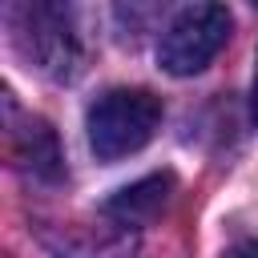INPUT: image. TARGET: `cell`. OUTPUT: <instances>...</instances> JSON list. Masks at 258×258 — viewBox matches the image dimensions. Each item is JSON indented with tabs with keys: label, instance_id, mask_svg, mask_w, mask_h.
<instances>
[{
	"label": "cell",
	"instance_id": "2",
	"mask_svg": "<svg viewBox=\"0 0 258 258\" xmlns=\"http://www.w3.org/2000/svg\"><path fill=\"white\" fill-rule=\"evenodd\" d=\"M230 28H234V20H230L226 4H189V8H181L161 32V44H157L161 69L173 73V77L202 73L222 52V44L230 40Z\"/></svg>",
	"mask_w": 258,
	"mask_h": 258
},
{
	"label": "cell",
	"instance_id": "1",
	"mask_svg": "<svg viewBox=\"0 0 258 258\" xmlns=\"http://www.w3.org/2000/svg\"><path fill=\"white\" fill-rule=\"evenodd\" d=\"M157 125H161V97H153L149 89H109L89 105L85 117L89 145L101 161L137 153L141 145L153 141Z\"/></svg>",
	"mask_w": 258,
	"mask_h": 258
},
{
	"label": "cell",
	"instance_id": "4",
	"mask_svg": "<svg viewBox=\"0 0 258 258\" xmlns=\"http://www.w3.org/2000/svg\"><path fill=\"white\" fill-rule=\"evenodd\" d=\"M20 48L52 81H73L81 73V40L69 24V12L56 4H28L24 8Z\"/></svg>",
	"mask_w": 258,
	"mask_h": 258
},
{
	"label": "cell",
	"instance_id": "6",
	"mask_svg": "<svg viewBox=\"0 0 258 258\" xmlns=\"http://www.w3.org/2000/svg\"><path fill=\"white\" fill-rule=\"evenodd\" d=\"M222 258H258V238H250V242H238V246H230Z\"/></svg>",
	"mask_w": 258,
	"mask_h": 258
},
{
	"label": "cell",
	"instance_id": "5",
	"mask_svg": "<svg viewBox=\"0 0 258 258\" xmlns=\"http://www.w3.org/2000/svg\"><path fill=\"white\" fill-rule=\"evenodd\" d=\"M169 194H173V173H149V177L117 189V194L101 206V214H105L109 222L125 226V230H141V226H149V222L165 210Z\"/></svg>",
	"mask_w": 258,
	"mask_h": 258
},
{
	"label": "cell",
	"instance_id": "3",
	"mask_svg": "<svg viewBox=\"0 0 258 258\" xmlns=\"http://www.w3.org/2000/svg\"><path fill=\"white\" fill-rule=\"evenodd\" d=\"M4 153H8V165L32 181L64 177V153H60L56 129L44 117L20 113L12 93H4Z\"/></svg>",
	"mask_w": 258,
	"mask_h": 258
},
{
	"label": "cell",
	"instance_id": "7",
	"mask_svg": "<svg viewBox=\"0 0 258 258\" xmlns=\"http://www.w3.org/2000/svg\"><path fill=\"white\" fill-rule=\"evenodd\" d=\"M250 117H254V129H258V60H254V93H250Z\"/></svg>",
	"mask_w": 258,
	"mask_h": 258
}]
</instances>
